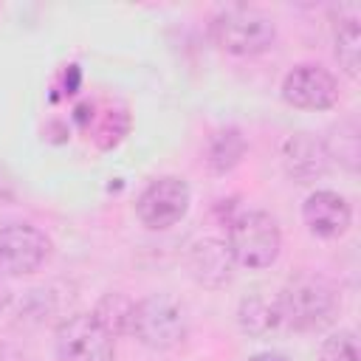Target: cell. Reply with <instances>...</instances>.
I'll list each match as a JSON object with an SVG mask.
<instances>
[{
    "label": "cell",
    "mask_w": 361,
    "mask_h": 361,
    "mask_svg": "<svg viewBox=\"0 0 361 361\" xmlns=\"http://www.w3.org/2000/svg\"><path fill=\"white\" fill-rule=\"evenodd\" d=\"M51 251V240L37 226L14 223L0 228V276L34 274Z\"/></svg>",
    "instance_id": "52a82bcc"
},
{
    "label": "cell",
    "mask_w": 361,
    "mask_h": 361,
    "mask_svg": "<svg viewBox=\"0 0 361 361\" xmlns=\"http://www.w3.org/2000/svg\"><path fill=\"white\" fill-rule=\"evenodd\" d=\"M212 37L214 42L234 56H254L262 54L274 45L276 39V25L274 20L259 11V8H248V6H231L226 11H220L212 20Z\"/></svg>",
    "instance_id": "7a4b0ae2"
},
{
    "label": "cell",
    "mask_w": 361,
    "mask_h": 361,
    "mask_svg": "<svg viewBox=\"0 0 361 361\" xmlns=\"http://www.w3.org/2000/svg\"><path fill=\"white\" fill-rule=\"evenodd\" d=\"M189 200H192L189 183L178 175H164V178H155L138 195L135 214L147 228L164 231L183 220V214L189 212Z\"/></svg>",
    "instance_id": "8992f818"
},
{
    "label": "cell",
    "mask_w": 361,
    "mask_h": 361,
    "mask_svg": "<svg viewBox=\"0 0 361 361\" xmlns=\"http://www.w3.org/2000/svg\"><path fill=\"white\" fill-rule=\"evenodd\" d=\"M319 361H358V338L353 330H338L322 341Z\"/></svg>",
    "instance_id": "e0dca14e"
},
{
    "label": "cell",
    "mask_w": 361,
    "mask_h": 361,
    "mask_svg": "<svg viewBox=\"0 0 361 361\" xmlns=\"http://www.w3.org/2000/svg\"><path fill=\"white\" fill-rule=\"evenodd\" d=\"M228 248L234 262L245 268H268L276 262L282 248V234L268 212L245 209L228 226Z\"/></svg>",
    "instance_id": "3957f363"
},
{
    "label": "cell",
    "mask_w": 361,
    "mask_h": 361,
    "mask_svg": "<svg viewBox=\"0 0 361 361\" xmlns=\"http://www.w3.org/2000/svg\"><path fill=\"white\" fill-rule=\"evenodd\" d=\"M302 220L310 228V234H316L322 240H336L350 228L353 212H350V203L338 192L319 189V192L307 195V200L302 206Z\"/></svg>",
    "instance_id": "30bf717a"
},
{
    "label": "cell",
    "mask_w": 361,
    "mask_h": 361,
    "mask_svg": "<svg viewBox=\"0 0 361 361\" xmlns=\"http://www.w3.org/2000/svg\"><path fill=\"white\" fill-rule=\"evenodd\" d=\"M243 152H245V138L240 135V130H234V127L220 130L209 144V166H212V172L223 175V172L234 169L240 164Z\"/></svg>",
    "instance_id": "9a60e30c"
},
{
    "label": "cell",
    "mask_w": 361,
    "mask_h": 361,
    "mask_svg": "<svg viewBox=\"0 0 361 361\" xmlns=\"http://www.w3.org/2000/svg\"><path fill=\"white\" fill-rule=\"evenodd\" d=\"M133 307L135 302H130L124 293H104L93 310V319L116 338L130 333V319H133Z\"/></svg>",
    "instance_id": "5bb4252c"
},
{
    "label": "cell",
    "mask_w": 361,
    "mask_h": 361,
    "mask_svg": "<svg viewBox=\"0 0 361 361\" xmlns=\"http://www.w3.org/2000/svg\"><path fill=\"white\" fill-rule=\"evenodd\" d=\"M282 99L296 110H330L338 102V85L319 65H296L282 82Z\"/></svg>",
    "instance_id": "ba28073f"
},
{
    "label": "cell",
    "mask_w": 361,
    "mask_h": 361,
    "mask_svg": "<svg viewBox=\"0 0 361 361\" xmlns=\"http://www.w3.org/2000/svg\"><path fill=\"white\" fill-rule=\"evenodd\" d=\"M237 322H240V327H243L248 336L265 338L268 333H274V330L282 324L276 296L271 299V296H265V293H248V296L240 302Z\"/></svg>",
    "instance_id": "4fadbf2b"
},
{
    "label": "cell",
    "mask_w": 361,
    "mask_h": 361,
    "mask_svg": "<svg viewBox=\"0 0 361 361\" xmlns=\"http://www.w3.org/2000/svg\"><path fill=\"white\" fill-rule=\"evenodd\" d=\"M248 361H288L282 353H257V355H251Z\"/></svg>",
    "instance_id": "ac0fdd59"
},
{
    "label": "cell",
    "mask_w": 361,
    "mask_h": 361,
    "mask_svg": "<svg viewBox=\"0 0 361 361\" xmlns=\"http://www.w3.org/2000/svg\"><path fill=\"white\" fill-rule=\"evenodd\" d=\"M130 333L149 350H172L186 338V316L178 299L152 293L133 307Z\"/></svg>",
    "instance_id": "277c9868"
},
{
    "label": "cell",
    "mask_w": 361,
    "mask_h": 361,
    "mask_svg": "<svg viewBox=\"0 0 361 361\" xmlns=\"http://www.w3.org/2000/svg\"><path fill=\"white\" fill-rule=\"evenodd\" d=\"M336 59L344 68L347 76H358V65H361V28L358 20H344L336 28Z\"/></svg>",
    "instance_id": "2e32d148"
},
{
    "label": "cell",
    "mask_w": 361,
    "mask_h": 361,
    "mask_svg": "<svg viewBox=\"0 0 361 361\" xmlns=\"http://www.w3.org/2000/svg\"><path fill=\"white\" fill-rule=\"evenodd\" d=\"M327 158H330L327 155V147L319 138H313L310 133H293L282 144L285 169L299 183H307V180H316L319 175H324Z\"/></svg>",
    "instance_id": "8fae6325"
},
{
    "label": "cell",
    "mask_w": 361,
    "mask_h": 361,
    "mask_svg": "<svg viewBox=\"0 0 361 361\" xmlns=\"http://www.w3.org/2000/svg\"><path fill=\"white\" fill-rule=\"evenodd\" d=\"M186 265H189L192 279L197 285H203V288H212V290L228 285L231 276H234V254H231L228 243L217 240V237L197 240L189 248Z\"/></svg>",
    "instance_id": "9c48e42d"
},
{
    "label": "cell",
    "mask_w": 361,
    "mask_h": 361,
    "mask_svg": "<svg viewBox=\"0 0 361 361\" xmlns=\"http://www.w3.org/2000/svg\"><path fill=\"white\" fill-rule=\"evenodd\" d=\"M276 305L288 327L310 333V330L327 327L336 319L341 299H338L336 285L327 276L316 271H302L285 282V288L276 296Z\"/></svg>",
    "instance_id": "6da1fadb"
},
{
    "label": "cell",
    "mask_w": 361,
    "mask_h": 361,
    "mask_svg": "<svg viewBox=\"0 0 361 361\" xmlns=\"http://www.w3.org/2000/svg\"><path fill=\"white\" fill-rule=\"evenodd\" d=\"M76 113H79V121H87V124L93 121V127H87V130H90L93 141H96L102 149L116 147V144L127 135V130H130L127 107H124V104H116V102H104L102 107L82 104Z\"/></svg>",
    "instance_id": "7c38bea8"
},
{
    "label": "cell",
    "mask_w": 361,
    "mask_h": 361,
    "mask_svg": "<svg viewBox=\"0 0 361 361\" xmlns=\"http://www.w3.org/2000/svg\"><path fill=\"white\" fill-rule=\"evenodd\" d=\"M56 355L59 361H113L116 338L93 319V313L68 316L56 327Z\"/></svg>",
    "instance_id": "5b68a950"
}]
</instances>
